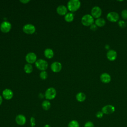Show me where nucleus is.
Masks as SVG:
<instances>
[{
  "label": "nucleus",
  "mask_w": 127,
  "mask_h": 127,
  "mask_svg": "<svg viewBox=\"0 0 127 127\" xmlns=\"http://www.w3.org/2000/svg\"><path fill=\"white\" fill-rule=\"evenodd\" d=\"M81 3L78 0H70L67 3V8L71 12L77 10L80 7Z\"/></svg>",
  "instance_id": "f257e3e1"
},
{
  "label": "nucleus",
  "mask_w": 127,
  "mask_h": 127,
  "mask_svg": "<svg viewBox=\"0 0 127 127\" xmlns=\"http://www.w3.org/2000/svg\"><path fill=\"white\" fill-rule=\"evenodd\" d=\"M81 21L82 24L85 26H91L94 22V18L91 15L88 14L83 15L81 18Z\"/></svg>",
  "instance_id": "f03ea898"
},
{
  "label": "nucleus",
  "mask_w": 127,
  "mask_h": 127,
  "mask_svg": "<svg viewBox=\"0 0 127 127\" xmlns=\"http://www.w3.org/2000/svg\"><path fill=\"white\" fill-rule=\"evenodd\" d=\"M35 66L39 69L44 71L48 66V64L47 62L43 59H39L35 62Z\"/></svg>",
  "instance_id": "7ed1b4c3"
},
{
  "label": "nucleus",
  "mask_w": 127,
  "mask_h": 127,
  "mask_svg": "<svg viewBox=\"0 0 127 127\" xmlns=\"http://www.w3.org/2000/svg\"><path fill=\"white\" fill-rule=\"evenodd\" d=\"M57 94L56 89L54 87L48 88L45 93V97L48 100L54 99Z\"/></svg>",
  "instance_id": "20e7f679"
},
{
  "label": "nucleus",
  "mask_w": 127,
  "mask_h": 127,
  "mask_svg": "<svg viewBox=\"0 0 127 127\" xmlns=\"http://www.w3.org/2000/svg\"><path fill=\"white\" fill-rule=\"evenodd\" d=\"M22 30L25 33L27 34H32L36 31L35 26L32 24H26L23 26Z\"/></svg>",
  "instance_id": "39448f33"
},
{
  "label": "nucleus",
  "mask_w": 127,
  "mask_h": 127,
  "mask_svg": "<svg viewBox=\"0 0 127 127\" xmlns=\"http://www.w3.org/2000/svg\"><path fill=\"white\" fill-rule=\"evenodd\" d=\"M91 16L95 18H99L102 15V9L98 6L93 7L91 10Z\"/></svg>",
  "instance_id": "423d86ee"
},
{
  "label": "nucleus",
  "mask_w": 127,
  "mask_h": 127,
  "mask_svg": "<svg viewBox=\"0 0 127 127\" xmlns=\"http://www.w3.org/2000/svg\"><path fill=\"white\" fill-rule=\"evenodd\" d=\"M107 19L112 22H115L119 21V15L118 13L115 11L110 12L107 15Z\"/></svg>",
  "instance_id": "0eeeda50"
},
{
  "label": "nucleus",
  "mask_w": 127,
  "mask_h": 127,
  "mask_svg": "<svg viewBox=\"0 0 127 127\" xmlns=\"http://www.w3.org/2000/svg\"><path fill=\"white\" fill-rule=\"evenodd\" d=\"M11 28V23L7 21H4L1 22L0 26V30L3 33H7L8 32Z\"/></svg>",
  "instance_id": "6e6552de"
},
{
  "label": "nucleus",
  "mask_w": 127,
  "mask_h": 127,
  "mask_svg": "<svg viewBox=\"0 0 127 127\" xmlns=\"http://www.w3.org/2000/svg\"><path fill=\"white\" fill-rule=\"evenodd\" d=\"M25 60L28 64H32L37 61V56L33 52H29L25 56Z\"/></svg>",
  "instance_id": "1a4fd4ad"
},
{
  "label": "nucleus",
  "mask_w": 127,
  "mask_h": 127,
  "mask_svg": "<svg viewBox=\"0 0 127 127\" xmlns=\"http://www.w3.org/2000/svg\"><path fill=\"white\" fill-rule=\"evenodd\" d=\"M115 108L114 106L111 105H107L104 106L102 109V112L105 114H111L114 112Z\"/></svg>",
  "instance_id": "9d476101"
},
{
  "label": "nucleus",
  "mask_w": 127,
  "mask_h": 127,
  "mask_svg": "<svg viewBox=\"0 0 127 127\" xmlns=\"http://www.w3.org/2000/svg\"><path fill=\"white\" fill-rule=\"evenodd\" d=\"M62 64L59 62H54L51 65V68L54 72H58L62 69Z\"/></svg>",
  "instance_id": "9b49d317"
},
{
  "label": "nucleus",
  "mask_w": 127,
  "mask_h": 127,
  "mask_svg": "<svg viewBox=\"0 0 127 127\" xmlns=\"http://www.w3.org/2000/svg\"><path fill=\"white\" fill-rule=\"evenodd\" d=\"M15 122L19 126L24 125L26 122V119L25 116L22 114H19L15 117Z\"/></svg>",
  "instance_id": "f8f14e48"
},
{
  "label": "nucleus",
  "mask_w": 127,
  "mask_h": 127,
  "mask_svg": "<svg viewBox=\"0 0 127 127\" xmlns=\"http://www.w3.org/2000/svg\"><path fill=\"white\" fill-rule=\"evenodd\" d=\"M13 96V93L12 91L8 88L5 89L2 92V96L6 100L11 99Z\"/></svg>",
  "instance_id": "ddd939ff"
},
{
  "label": "nucleus",
  "mask_w": 127,
  "mask_h": 127,
  "mask_svg": "<svg viewBox=\"0 0 127 127\" xmlns=\"http://www.w3.org/2000/svg\"><path fill=\"white\" fill-rule=\"evenodd\" d=\"M107 58L110 61H115L117 57V53L114 50H110L107 53Z\"/></svg>",
  "instance_id": "4468645a"
},
{
  "label": "nucleus",
  "mask_w": 127,
  "mask_h": 127,
  "mask_svg": "<svg viewBox=\"0 0 127 127\" xmlns=\"http://www.w3.org/2000/svg\"><path fill=\"white\" fill-rule=\"evenodd\" d=\"M100 80L104 83H108L111 80V77L109 74L107 73H103L100 75Z\"/></svg>",
  "instance_id": "2eb2a0df"
},
{
  "label": "nucleus",
  "mask_w": 127,
  "mask_h": 127,
  "mask_svg": "<svg viewBox=\"0 0 127 127\" xmlns=\"http://www.w3.org/2000/svg\"><path fill=\"white\" fill-rule=\"evenodd\" d=\"M67 12V7L64 5H60L57 8V12L61 15H65Z\"/></svg>",
  "instance_id": "dca6fc26"
},
{
  "label": "nucleus",
  "mask_w": 127,
  "mask_h": 127,
  "mask_svg": "<svg viewBox=\"0 0 127 127\" xmlns=\"http://www.w3.org/2000/svg\"><path fill=\"white\" fill-rule=\"evenodd\" d=\"M54 52L50 48H47L44 51V55L48 59H51L54 56Z\"/></svg>",
  "instance_id": "f3484780"
},
{
  "label": "nucleus",
  "mask_w": 127,
  "mask_h": 127,
  "mask_svg": "<svg viewBox=\"0 0 127 127\" xmlns=\"http://www.w3.org/2000/svg\"><path fill=\"white\" fill-rule=\"evenodd\" d=\"M76 99L77 101L79 102H83L86 99V95L85 94L81 92H78L76 95Z\"/></svg>",
  "instance_id": "a211bd4d"
},
{
  "label": "nucleus",
  "mask_w": 127,
  "mask_h": 127,
  "mask_svg": "<svg viewBox=\"0 0 127 127\" xmlns=\"http://www.w3.org/2000/svg\"><path fill=\"white\" fill-rule=\"evenodd\" d=\"M95 24L96 25L97 27H103L106 24V21L104 18H99L96 19V20L95 21Z\"/></svg>",
  "instance_id": "6ab92c4d"
},
{
  "label": "nucleus",
  "mask_w": 127,
  "mask_h": 127,
  "mask_svg": "<svg viewBox=\"0 0 127 127\" xmlns=\"http://www.w3.org/2000/svg\"><path fill=\"white\" fill-rule=\"evenodd\" d=\"M74 19V14L72 12L67 13L64 16V19L67 22H71Z\"/></svg>",
  "instance_id": "aec40b11"
},
{
  "label": "nucleus",
  "mask_w": 127,
  "mask_h": 127,
  "mask_svg": "<svg viewBox=\"0 0 127 127\" xmlns=\"http://www.w3.org/2000/svg\"><path fill=\"white\" fill-rule=\"evenodd\" d=\"M42 107L45 110H48L51 107V103L48 100H44L42 103Z\"/></svg>",
  "instance_id": "412c9836"
},
{
  "label": "nucleus",
  "mask_w": 127,
  "mask_h": 127,
  "mask_svg": "<svg viewBox=\"0 0 127 127\" xmlns=\"http://www.w3.org/2000/svg\"><path fill=\"white\" fill-rule=\"evenodd\" d=\"M24 70L26 73H30L33 71V67L31 64H27L24 65Z\"/></svg>",
  "instance_id": "4be33fe9"
},
{
  "label": "nucleus",
  "mask_w": 127,
  "mask_h": 127,
  "mask_svg": "<svg viewBox=\"0 0 127 127\" xmlns=\"http://www.w3.org/2000/svg\"><path fill=\"white\" fill-rule=\"evenodd\" d=\"M68 127H79V124L77 121L72 120L68 123Z\"/></svg>",
  "instance_id": "5701e85b"
},
{
  "label": "nucleus",
  "mask_w": 127,
  "mask_h": 127,
  "mask_svg": "<svg viewBox=\"0 0 127 127\" xmlns=\"http://www.w3.org/2000/svg\"><path fill=\"white\" fill-rule=\"evenodd\" d=\"M40 77L43 80L46 79L48 77L47 72L45 70L44 71H42L40 73Z\"/></svg>",
  "instance_id": "b1692460"
},
{
  "label": "nucleus",
  "mask_w": 127,
  "mask_h": 127,
  "mask_svg": "<svg viewBox=\"0 0 127 127\" xmlns=\"http://www.w3.org/2000/svg\"><path fill=\"white\" fill-rule=\"evenodd\" d=\"M118 25L120 27L122 28H124L127 26V23L126 22L123 20H120L118 21Z\"/></svg>",
  "instance_id": "393cba45"
},
{
  "label": "nucleus",
  "mask_w": 127,
  "mask_h": 127,
  "mask_svg": "<svg viewBox=\"0 0 127 127\" xmlns=\"http://www.w3.org/2000/svg\"><path fill=\"white\" fill-rule=\"evenodd\" d=\"M121 16L123 19H127V10L124 9L121 12Z\"/></svg>",
  "instance_id": "a878e982"
},
{
  "label": "nucleus",
  "mask_w": 127,
  "mask_h": 127,
  "mask_svg": "<svg viewBox=\"0 0 127 127\" xmlns=\"http://www.w3.org/2000/svg\"><path fill=\"white\" fill-rule=\"evenodd\" d=\"M30 124L31 127H34L36 125V120L34 117H32L30 120Z\"/></svg>",
  "instance_id": "bb28decb"
},
{
  "label": "nucleus",
  "mask_w": 127,
  "mask_h": 127,
  "mask_svg": "<svg viewBox=\"0 0 127 127\" xmlns=\"http://www.w3.org/2000/svg\"><path fill=\"white\" fill-rule=\"evenodd\" d=\"M84 127H94L92 122L90 121H88L85 124Z\"/></svg>",
  "instance_id": "cd10ccee"
},
{
  "label": "nucleus",
  "mask_w": 127,
  "mask_h": 127,
  "mask_svg": "<svg viewBox=\"0 0 127 127\" xmlns=\"http://www.w3.org/2000/svg\"><path fill=\"white\" fill-rule=\"evenodd\" d=\"M90 30H91L92 31H95L97 29V26H96V25L95 24H92L91 26H90Z\"/></svg>",
  "instance_id": "c85d7f7f"
},
{
  "label": "nucleus",
  "mask_w": 127,
  "mask_h": 127,
  "mask_svg": "<svg viewBox=\"0 0 127 127\" xmlns=\"http://www.w3.org/2000/svg\"><path fill=\"white\" fill-rule=\"evenodd\" d=\"M96 116L98 118H101L103 116V113L102 111H98L96 113Z\"/></svg>",
  "instance_id": "c756f323"
},
{
  "label": "nucleus",
  "mask_w": 127,
  "mask_h": 127,
  "mask_svg": "<svg viewBox=\"0 0 127 127\" xmlns=\"http://www.w3.org/2000/svg\"><path fill=\"white\" fill-rule=\"evenodd\" d=\"M20 1L21 2L24 3V4H26V3H28V2H29L30 0H20Z\"/></svg>",
  "instance_id": "7c9ffc66"
},
{
  "label": "nucleus",
  "mask_w": 127,
  "mask_h": 127,
  "mask_svg": "<svg viewBox=\"0 0 127 127\" xmlns=\"http://www.w3.org/2000/svg\"><path fill=\"white\" fill-rule=\"evenodd\" d=\"M39 97L40 98H43V97H44V95H43L42 93H40L39 94Z\"/></svg>",
  "instance_id": "2f4dec72"
},
{
  "label": "nucleus",
  "mask_w": 127,
  "mask_h": 127,
  "mask_svg": "<svg viewBox=\"0 0 127 127\" xmlns=\"http://www.w3.org/2000/svg\"><path fill=\"white\" fill-rule=\"evenodd\" d=\"M2 102V98L1 96L0 95V105L1 104Z\"/></svg>",
  "instance_id": "473e14b6"
},
{
  "label": "nucleus",
  "mask_w": 127,
  "mask_h": 127,
  "mask_svg": "<svg viewBox=\"0 0 127 127\" xmlns=\"http://www.w3.org/2000/svg\"><path fill=\"white\" fill-rule=\"evenodd\" d=\"M44 127H51L50 125H49V124H46V125L44 126Z\"/></svg>",
  "instance_id": "72a5a7b5"
},
{
  "label": "nucleus",
  "mask_w": 127,
  "mask_h": 127,
  "mask_svg": "<svg viewBox=\"0 0 127 127\" xmlns=\"http://www.w3.org/2000/svg\"><path fill=\"white\" fill-rule=\"evenodd\" d=\"M105 48H106V49H108L109 48V45H106V47H105Z\"/></svg>",
  "instance_id": "f704fd0d"
},
{
  "label": "nucleus",
  "mask_w": 127,
  "mask_h": 127,
  "mask_svg": "<svg viewBox=\"0 0 127 127\" xmlns=\"http://www.w3.org/2000/svg\"></svg>",
  "instance_id": "c9c22d12"
}]
</instances>
